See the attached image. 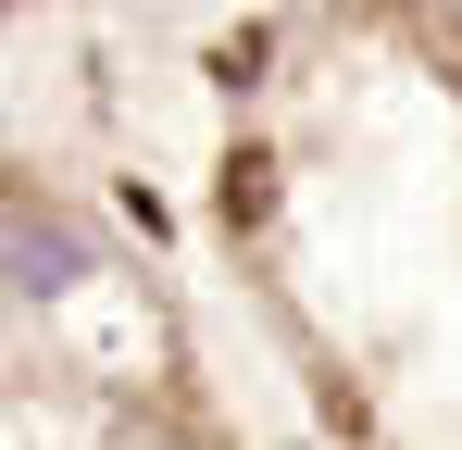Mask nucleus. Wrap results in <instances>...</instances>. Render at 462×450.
Wrapping results in <instances>:
<instances>
[{"label": "nucleus", "mask_w": 462, "mask_h": 450, "mask_svg": "<svg viewBox=\"0 0 462 450\" xmlns=\"http://www.w3.org/2000/svg\"><path fill=\"white\" fill-rule=\"evenodd\" d=\"M226 225H263V150H237V175H226Z\"/></svg>", "instance_id": "2"}, {"label": "nucleus", "mask_w": 462, "mask_h": 450, "mask_svg": "<svg viewBox=\"0 0 462 450\" xmlns=\"http://www.w3.org/2000/svg\"><path fill=\"white\" fill-rule=\"evenodd\" d=\"M13 250H25V263H13V276H25V288H63V238H51V225H38V213L13 225Z\"/></svg>", "instance_id": "1"}]
</instances>
